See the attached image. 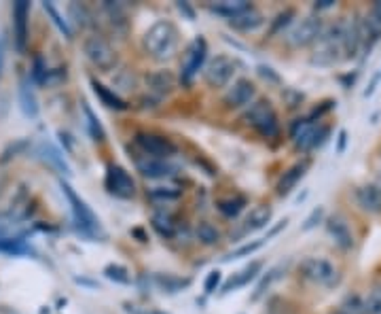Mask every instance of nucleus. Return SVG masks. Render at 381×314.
Segmentation results:
<instances>
[{"mask_svg": "<svg viewBox=\"0 0 381 314\" xmlns=\"http://www.w3.org/2000/svg\"><path fill=\"white\" fill-rule=\"evenodd\" d=\"M178 41H180L178 28L172 21H167V19L155 21L151 28L145 32V36H142L147 54L151 58H155V60H159V62L169 60L176 54Z\"/></svg>", "mask_w": 381, "mask_h": 314, "instance_id": "nucleus-1", "label": "nucleus"}, {"mask_svg": "<svg viewBox=\"0 0 381 314\" xmlns=\"http://www.w3.org/2000/svg\"><path fill=\"white\" fill-rule=\"evenodd\" d=\"M339 60H345L343 58V19H337L330 26L322 28L311 51V64H318V66H333Z\"/></svg>", "mask_w": 381, "mask_h": 314, "instance_id": "nucleus-2", "label": "nucleus"}, {"mask_svg": "<svg viewBox=\"0 0 381 314\" xmlns=\"http://www.w3.org/2000/svg\"><path fill=\"white\" fill-rule=\"evenodd\" d=\"M246 123L256 130L263 138H276L280 134V121L273 104L269 100H256L244 115Z\"/></svg>", "mask_w": 381, "mask_h": 314, "instance_id": "nucleus-3", "label": "nucleus"}, {"mask_svg": "<svg viewBox=\"0 0 381 314\" xmlns=\"http://www.w3.org/2000/svg\"><path fill=\"white\" fill-rule=\"evenodd\" d=\"M299 274L303 276L305 280L320 285V287H326V289L337 287L339 280H341L339 270L328 259H322V257H305L303 261L299 263Z\"/></svg>", "mask_w": 381, "mask_h": 314, "instance_id": "nucleus-4", "label": "nucleus"}, {"mask_svg": "<svg viewBox=\"0 0 381 314\" xmlns=\"http://www.w3.org/2000/svg\"><path fill=\"white\" fill-rule=\"evenodd\" d=\"M83 51H85L87 60L102 73H110L119 64L117 49L104 36H98V34L87 36L83 43Z\"/></svg>", "mask_w": 381, "mask_h": 314, "instance_id": "nucleus-5", "label": "nucleus"}, {"mask_svg": "<svg viewBox=\"0 0 381 314\" xmlns=\"http://www.w3.org/2000/svg\"><path fill=\"white\" fill-rule=\"evenodd\" d=\"M60 187H62V191H64V196L68 198V202H71V208H73V215H75V221L76 226H78V230L83 232L85 236H102V226H100V219L93 215V211L76 196V191L68 185V183H64V181H60Z\"/></svg>", "mask_w": 381, "mask_h": 314, "instance_id": "nucleus-6", "label": "nucleus"}, {"mask_svg": "<svg viewBox=\"0 0 381 314\" xmlns=\"http://www.w3.org/2000/svg\"><path fill=\"white\" fill-rule=\"evenodd\" d=\"M322 19L318 15H307L303 19H299L295 24V28L288 32V43L293 47H307V45H313L322 32Z\"/></svg>", "mask_w": 381, "mask_h": 314, "instance_id": "nucleus-7", "label": "nucleus"}, {"mask_svg": "<svg viewBox=\"0 0 381 314\" xmlns=\"http://www.w3.org/2000/svg\"><path fill=\"white\" fill-rule=\"evenodd\" d=\"M106 189L117 196V198H134L136 196V183L130 176V172L125 168H121L119 163H110L106 168Z\"/></svg>", "mask_w": 381, "mask_h": 314, "instance_id": "nucleus-8", "label": "nucleus"}, {"mask_svg": "<svg viewBox=\"0 0 381 314\" xmlns=\"http://www.w3.org/2000/svg\"><path fill=\"white\" fill-rule=\"evenodd\" d=\"M136 145L140 147L142 153L157 157V159H165V161L172 156H176V151H178L176 145L169 138L152 134V132H138L136 134Z\"/></svg>", "mask_w": 381, "mask_h": 314, "instance_id": "nucleus-9", "label": "nucleus"}, {"mask_svg": "<svg viewBox=\"0 0 381 314\" xmlns=\"http://www.w3.org/2000/svg\"><path fill=\"white\" fill-rule=\"evenodd\" d=\"M235 69H237V62L229 56H216L208 62L206 71H204V78L210 87L219 89V87H225L229 81L235 75Z\"/></svg>", "mask_w": 381, "mask_h": 314, "instance_id": "nucleus-10", "label": "nucleus"}, {"mask_svg": "<svg viewBox=\"0 0 381 314\" xmlns=\"http://www.w3.org/2000/svg\"><path fill=\"white\" fill-rule=\"evenodd\" d=\"M206 56H208V43L204 39H197L193 41V45L187 49L184 54V60H182V73H180V78L182 83H191L195 75L202 71L204 62H206Z\"/></svg>", "mask_w": 381, "mask_h": 314, "instance_id": "nucleus-11", "label": "nucleus"}, {"mask_svg": "<svg viewBox=\"0 0 381 314\" xmlns=\"http://www.w3.org/2000/svg\"><path fill=\"white\" fill-rule=\"evenodd\" d=\"M256 98V87L250 78H237L229 91L225 93V104L229 108H241V106H248L252 104Z\"/></svg>", "mask_w": 381, "mask_h": 314, "instance_id": "nucleus-12", "label": "nucleus"}, {"mask_svg": "<svg viewBox=\"0 0 381 314\" xmlns=\"http://www.w3.org/2000/svg\"><path fill=\"white\" fill-rule=\"evenodd\" d=\"M28 15H30V2L19 0L13 4V36L19 54L26 51V43H28Z\"/></svg>", "mask_w": 381, "mask_h": 314, "instance_id": "nucleus-13", "label": "nucleus"}, {"mask_svg": "<svg viewBox=\"0 0 381 314\" xmlns=\"http://www.w3.org/2000/svg\"><path fill=\"white\" fill-rule=\"evenodd\" d=\"M134 163L145 178L157 181V178H167V176L174 174V166H169L165 159H157V157L147 156V153L134 156Z\"/></svg>", "mask_w": 381, "mask_h": 314, "instance_id": "nucleus-14", "label": "nucleus"}, {"mask_svg": "<svg viewBox=\"0 0 381 314\" xmlns=\"http://www.w3.org/2000/svg\"><path fill=\"white\" fill-rule=\"evenodd\" d=\"M356 26H358V36H360L362 51H371L373 45L381 39V24L371 13H367V15L356 19Z\"/></svg>", "mask_w": 381, "mask_h": 314, "instance_id": "nucleus-15", "label": "nucleus"}, {"mask_svg": "<svg viewBox=\"0 0 381 314\" xmlns=\"http://www.w3.org/2000/svg\"><path fill=\"white\" fill-rule=\"evenodd\" d=\"M326 232L341 250H350L354 246V234H352V230H350V226L345 223L343 217H339V215L328 217L326 219Z\"/></svg>", "mask_w": 381, "mask_h": 314, "instance_id": "nucleus-16", "label": "nucleus"}, {"mask_svg": "<svg viewBox=\"0 0 381 314\" xmlns=\"http://www.w3.org/2000/svg\"><path fill=\"white\" fill-rule=\"evenodd\" d=\"M328 134H330V126H318V128L307 126L303 132L295 138V143L301 151H311V149L322 147L326 143Z\"/></svg>", "mask_w": 381, "mask_h": 314, "instance_id": "nucleus-17", "label": "nucleus"}, {"mask_svg": "<svg viewBox=\"0 0 381 314\" xmlns=\"http://www.w3.org/2000/svg\"><path fill=\"white\" fill-rule=\"evenodd\" d=\"M263 24H265V17H263V13H261L259 9H254V6H248L246 11H241L239 15H235V17L229 19V26L235 28V30H239V32H254V30H259Z\"/></svg>", "mask_w": 381, "mask_h": 314, "instance_id": "nucleus-18", "label": "nucleus"}, {"mask_svg": "<svg viewBox=\"0 0 381 314\" xmlns=\"http://www.w3.org/2000/svg\"><path fill=\"white\" fill-rule=\"evenodd\" d=\"M174 87H176V77L172 75V71H155L147 75V89L157 98L169 96Z\"/></svg>", "mask_w": 381, "mask_h": 314, "instance_id": "nucleus-19", "label": "nucleus"}, {"mask_svg": "<svg viewBox=\"0 0 381 314\" xmlns=\"http://www.w3.org/2000/svg\"><path fill=\"white\" fill-rule=\"evenodd\" d=\"M358 206L369 215H381V191L375 185H362L356 189Z\"/></svg>", "mask_w": 381, "mask_h": 314, "instance_id": "nucleus-20", "label": "nucleus"}, {"mask_svg": "<svg viewBox=\"0 0 381 314\" xmlns=\"http://www.w3.org/2000/svg\"><path fill=\"white\" fill-rule=\"evenodd\" d=\"M261 270H263V261H252L250 265H246L244 270H239L237 274H233L231 276V280L225 283V287H223V295H227L231 291H237V289H241V287H246L250 280H254L259 274H261Z\"/></svg>", "mask_w": 381, "mask_h": 314, "instance_id": "nucleus-21", "label": "nucleus"}, {"mask_svg": "<svg viewBox=\"0 0 381 314\" xmlns=\"http://www.w3.org/2000/svg\"><path fill=\"white\" fill-rule=\"evenodd\" d=\"M362 51L356 19H343V58L352 60Z\"/></svg>", "mask_w": 381, "mask_h": 314, "instance_id": "nucleus-22", "label": "nucleus"}, {"mask_svg": "<svg viewBox=\"0 0 381 314\" xmlns=\"http://www.w3.org/2000/svg\"><path fill=\"white\" fill-rule=\"evenodd\" d=\"M307 168H309V159L299 161V163H295L293 168H288V170L284 172V176L280 178V183H278V196H288V193L297 187V183L303 178Z\"/></svg>", "mask_w": 381, "mask_h": 314, "instance_id": "nucleus-23", "label": "nucleus"}, {"mask_svg": "<svg viewBox=\"0 0 381 314\" xmlns=\"http://www.w3.org/2000/svg\"><path fill=\"white\" fill-rule=\"evenodd\" d=\"M271 206L267 204H259L250 211V215L246 217L244 221V228H241V234H248V232H256V230H263L265 226H269L271 221Z\"/></svg>", "mask_w": 381, "mask_h": 314, "instance_id": "nucleus-24", "label": "nucleus"}, {"mask_svg": "<svg viewBox=\"0 0 381 314\" xmlns=\"http://www.w3.org/2000/svg\"><path fill=\"white\" fill-rule=\"evenodd\" d=\"M17 98H19V108L26 117L34 119L38 115V100H36V93L32 89V85L28 81H21L19 83V89H17Z\"/></svg>", "mask_w": 381, "mask_h": 314, "instance_id": "nucleus-25", "label": "nucleus"}, {"mask_svg": "<svg viewBox=\"0 0 381 314\" xmlns=\"http://www.w3.org/2000/svg\"><path fill=\"white\" fill-rule=\"evenodd\" d=\"M91 89H93V93L102 100V104H106L108 108H115V111H125V108H127L125 100H123L115 89H108L106 85H102V83H98V81H91Z\"/></svg>", "mask_w": 381, "mask_h": 314, "instance_id": "nucleus-26", "label": "nucleus"}, {"mask_svg": "<svg viewBox=\"0 0 381 314\" xmlns=\"http://www.w3.org/2000/svg\"><path fill=\"white\" fill-rule=\"evenodd\" d=\"M149 200L157 204H167V202H176L182 196V189L174 187V185H161V187H152L147 191Z\"/></svg>", "mask_w": 381, "mask_h": 314, "instance_id": "nucleus-27", "label": "nucleus"}, {"mask_svg": "<svg viewBox=\"0 0 381 314\" xmlns=\"http://www.w3.org/2000/svg\"><path fill=\"white\" fill-rule=\"evenodd\" d=\"M155 283L165 293H178V291H182L191 285V278H178V276H172V274H157Z\"/></svg>", "mask_w": 381, "mask_h": 314, "instance_id": "nucleus-28", "label": "nucleus"}, {"mask_svg": "<svg viewBox=\"0 0 381 314\" xmlns=\"http://www.w3.org/2000/svg\"><path fill=\"white\" fill-rule=\"evenodd\" d=\"M248 6H252L250 2L246 0H225V2H216V4H210V11H214L216 15H223V17H235L239 15L241 11H246Z\"/></svg>", "mask_w": 381, "mask_h": 314, "instance_id": "nucleus-29", "label": "nucleus"}, {"mask_svg": "<svg viewBox=\"0 0 381 314\" xmlns=\"http://www.w3.org/2000/svg\"><path fill=\"white\" fill-rule=\"evenodd\" d=\"M152 228L155 232L163 238H174L176 236V223H174V217L169 213H155L151 217Z\"/></svg>", "mask_w": 381, "mask_h": 314, "instance_id": "nucleus-30", "label": "nucleus"}, {"mask_svg": "<svg viewBox=\"0 0 381 314\" xmlns=\"http://www.w3.org/2000/svg\"><path fill=\"white\" fill-rule=\"evenodd\" d=\"M83 113H85V117H87V128H89V134L93 136V141H104L106 138V132H104V128H102V123H100V119L95 117V113L91 111V106L87 104V102H83Z\"/></svg>", "mask_w": 381, "mask_h": 314, "instance_id": "nucleus-31", "label": "nucleus"}, {"mask_svg": "<svg viewBox=\"0 0 381 314\" xmlns=\"http://www.w3.org/2000/svg\"><path fill=\"white\" fill-rule=\"evenodd\" d=\"M43 157H45L53 168H58L62 174H71V166L66 163L64 156H62L53 145H43Z\"/></svg>", "mask_w": 381, "mask_h": 314, "instance_id": "nucleus-32", "label": "nucleus"}, {"mask_svg": "<svg viewBox=\"0 0 381 314\" xmlns=\"http://www.w3.org/2000/svg\"><path fill=\"white\" fill-rule=\"evenodd\" d=\"M295 9H284L282 13H278L276 15V19L271 21V26H269V36H276V34H280V32H284L291 24H293V19H295Z\"/></svg>", "mask_w": 381, "mask_h": 314, "instance_id": "nucleus-33", "label": "nucleus"}, {"mask_svg": "<svg viewBox=\"0 0 381 314\" xmlns=\"http://www.w3.org/2000/svg\"><path fill=\"white\" fill-rule=\"evenodd\" d=\"M104 276L113 283H119V285H130L132 283V276H130V270L125 265H119V263H110L104 268Z\"/></svg>", "mask_w": 381, "mask_h": 314, "instance_id": "nucleus-34", "label": "nucleus"}, {"mask_svg": "<svg viewBox=\"0 0 381 314\" xmlns=\"http://www.w3.org/2000/svg\"><path fill=\"white\" fill-rule=\"evenodd\" d=\"M43 9L49 13V17H51V21L58 26V30L66 36V39H73V30H71V26H68V21L60 15V11L56 9V4H51V2H43Z\"/></svg>", "mask_w": 381, "mask_h": 314, "instance_id": "nucleus-35", "label": "nucleus"}, {"mask_svg": "<svg viewBox=\"0 0 381 314\" xmlns=\"http://www.w3.org/2000/svg\"><path fill=\"white\" fill-rule=\"evenodd\" d=\"M246 206V198L241 196H235V198H227V200H221L219 202V211L225 215V217H237Z\"/></svg>", "mask_w": 381, "mask_h": 314, "instance_id": "nucleus-36", "label": "nucleus"}, {"mask_svg": "<svg viewBox=\"0 0 381 314\" xmlns=\"http://www.w3.org/2000/svg\"><path fill=\"white\" fill-rule=\"evenodd\" d=\"M197 238H199V242H202V244L212 246V244H216V242L221 240V232H219L212 223L202 221V223L197 226Z\"/></svg>", "mask_w": 381, "mask_h": 314, "instance_id": "nucleus-37", "label": "nucleus"}, {"mask_svg": "<svg viewBox=\"0 0 381 314\" xmlns=\"http://www.w3.org/2000/svg\"><path fill=\"white\" fill-rule=\"evenodd\" d=\"M282 272H286V265H276L273 270H269L265 276H263V280L259 283V287H256V293H254V298H261L263 293H265V289H269L271 287V283H276L278 278H282Z\"/></svg>", "mask_w": 381, "mask_h": 314, "instance_id": "nucleus-38", "label": "nucleus"}, {"mask_svg": "<svg viewBox=\"0 0 381 314\" xmlns=\"http://www.w3.org/2000/svg\"><path fill=\"white\" fill-rule=\"evenodd\" d=\"M263 246H265V240H263V238H261V240H252V242H248V244L239 246L237 250H233L227 259H241V257H248V255L256 253V250H259V248H263Z\"/></svg>", "mask_w": 381, "mask_h": 314, "instance_id": "nucleus-39", "label": "nucleus"}, {"mask_svg": "<svg viewBox=\"0 0 381 314\" xmlns=\"http://www.w3.org/2000/svg\"><path fill=\"white\" fill-rule=\"evenodd\" d=\"M365 314H381V287L373 289L365 300Z\"/></svg>", "mask_w": 381, "mask_h": 314, "instance_id": "nucleus-40", "label": "nucleus"}, {"mask_svg": "<svg viewBox=\"0 0 381 314\" xmlns=\"http://www.w3.org/2000/svg\"><path fill=\"white\" fill-rule=\"evenodd\" d=\"M221 280H223L221 272H219V270H212V272H210V274L206 276V283H204V291H206L208 295L216 293V289H219Z\"/></svg>", "mask_w": 381, "mask_h": 314, "instance_id": "nucleus-41", "label": "nucleus"}, {"mask_svg": "<svg viewBox=\"0 0 381 314\" xmlns=\"http://www.w3.org/2000/svg\"><path fill=\"white\" fill-rule=\"evenodd\" d=\"M324 219V208H313L311 211V215L305 219V223H303V232H309V230H313L320 221Z\"/></svg>", "mask_w": 381, "mask_h": 314, "instance_id": "nucleus-42", "label": "nucleus"}, {"mask_svg": "<svg viewBox=\"0 0 381 314\" xmlns=\"http://www.w3.org/2000/svg\"><path fill=\"white\" fill-rule=\"evenodd\" d=\"M32 77H34V81H36V83H45V78H47V66H45L43 58H36V60H34Z\"/></svg>", "mask_w": 381, "mask_h": 314, "instance_id": "nucleus-43", "label": "nucleus"}, {"mask_svg": "<svg viewBox=\"0 0 381 314\" xmlns=\"http://www.w3.org/2000/svg\"><path fill=\"white\" fill-rule=\"evenodd\" d=\"M125 313L127 314H167V313H161V310H149V308H142V306H136V304H125Z\"/></svg>", "mask_w": 381, "mask_h": 314, "instance_id": "nucleus-44", "label": "nucleus"}, {"mask_svg": "<svg viewBox=\"0 0 381 314\" xmlns=\"http://www.w3.org/2000/svg\"><path fill=\"white\" fill-rule=\"evenodd\" d=\"M381 83V69L373 75V78H371V83H369V87L365 89V98H369V96H373L375 93V89H377V85Z\"/></svg>", "mask_w": 381, "mask_h": 314, "instance_id": "nucleus-45", "label": "nucleus"}, {"mask_svg": "<svg viewBox=\"0 0 381 314\" xmlns=\"http://www.w3.org/2000/svg\"><path fill=\"white\" fill-rule=\"evenodd\" d=\"M345 147H348V132L341 130L339 136H337V153L343 156V153H345Z\"/></svg>", "mask_w": 381, "mask_h": 314, "instance_id": "nucleus-46", "label": "nucleus"}, {"mask_svg": "<svg viewBox=\"0 0 381 314\" xmlns=\"http://www.w3.org/2000/svg\"><path fill=\"white\" fill-rule=\"evenodd\" d=\"M286 226H288V219H282V221H280V223H278L276 228H271V232H267V236H265L263 240H265V242H267V240H271L273 236L280 234V232H282V230H284Z\"/></svg>", "mask_w": 381, "mask_h": 314, "instance_id": "nucleus-47", "label": "nucleus"}, {"mask_svg": "<svg viewBox=\"0 0 381 314\" xmlns=\"http://www.w3.org/2000/svg\"><path fill=\"white\" fill-rule=\"evenodd\" d=\"M176 6H178V11H180V13H184L189 19H193V17H195V13H193V9L189 6V2H178Z\"/></svg>", "mask_w": 381, "mask_h": 314, "instance_id": "nucleus-48", "label": "nucleus"}, {"mask_svg": "<svg viewBox=\"0 0 381 314\" xmlns=\"http://www.w3.org/2000/svg\"><path fill=\"white\" fill-rule=\"evenodd\" d=\"M330 6H335V0H320V2L313 4L315 11H324V9H330Z\"/></svg>", "mask_w": 381, "mask_h": 314, "instance_id": "nucleus-49", "label": "nucleus"}, {"mask_svg": "<svg viewBox=\"0 0 381 314\" xmlns=\"http://www.w3.org/2000/svg\"><path fill=\"white\" fill-rule=\"evenodd\" d=\"M6 111H9V100H6L4 93H0V119H4Z\"/></svg>", "mask_w": 381, "mask_h": 314, "instance_id": "nucleus-50", "label": "nucleus"}, {"mask_svg": "<svg viewBox=\"0 0 381 314\" xmlns=\"http://www.w3.org/2000/svg\"><path fill=\"white\" fill-rule=\"evenodd\" d=\"M371 15H373V17H375V19H377V21L381 24V0H377V2L373 4V9H371Z\"/></svg>", "mask_w": 381, "mask_h": 314, "instance_id": "nucleus-51", "label": "nucleus"}, {"mask_svg": "<svg viewBox=\"0 0 381 314\" xmlns=\"http://www.w3.org/2000/svg\"><path fill=\"white\" fill-rule=\"evenodd\" d=\"M259 73H261L263 77H271L273 81H280V78H278V75H273V73H271V69H265V66H261V69H259Z\"/></svg>", "mask_w": 381, "mask_h": 314, "instance_id": "nucleus-52", "label": "nucleus"}, {"mask_svg": "<svg viewBox=\"0 0 381 314\" xmlns=\"http://www.w3.org/2000/svg\"><path fill=\"white\" fill-rule=\"evenodd\" d=\"M375 187H377V189H380V191H381V174H380V176H377V183H375Z\"/></svg>", "mask_w": 381, "mask_h": 314, "instance_id": "nucleus-53", "label": "nucleus"}, {"mask_svg": "<svg viewBox=\"0 0 381 314\" xmlns=\"http://www.w3.org/2000/svg\"><path fill=\"white\" fill-rule=\"evenodd\" d=\"M0 66H2V45H0Z\"/></svg>", "mask_w": 381, "mask_h": 314, "instance_id": "nucleus-54", "label": "nucleus"}, {"mask_svg": "<svg viewBox=\"0 0 381 314\" xmlns=\"http://www.w3.org/2000/svg\"><path fill=\"white\" fill-rule=\"evenodd\" d=\"M339 314H345V313H339Z\"/></svg>", "mask_w": 381, "mask_h": 314, "instance_id": "nucleus-55", "label": "nucleus"}]
</instances>
